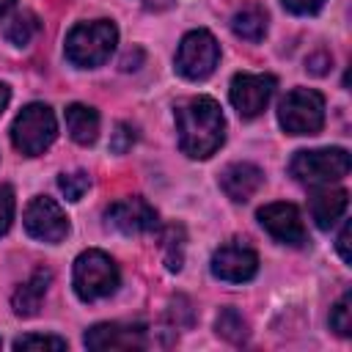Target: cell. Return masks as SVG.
<instances>
[{
    "mask_svg": "<svg viewBox=\"0 0 352 352\" xmlns=\"http://www.w3.org/2000/svg\"><path fill=\"white\" fill-rule=\"evenodd\" d=\"M184 228L182 226H168L162 234V261L168 267V272H179L184 264Z\"/></svg>",
    "mask_w": 352,
    "mask_h": 352,
    "instance_id": "ffe728a7",
    "label": "cell"
},
{
    "mask_svg": "<svg viewBox=\"0 0 352 352\" xmlns=\"http://www.w3.org/2000/svg\"><path fill=\"white\" fill-rule=\"evenodd\" d=\"M258 223L267 228V234L280 242V245H292V248H300L305 245V226H302V217H300V209L294 204H286V201H275V204H267L256 212Z\"/></svg>",
    "mask_w": 352,
    "mask_h": 352,
    "instance_id": "7c38bea8",
    "label": "cell"
},
{
    "mask_svg": "<svg viewBox=\"0 0 352 352\" xmlns=\"http://www.w3.org/2000/svg\"><path fill=\"white\" fill-rule=\"evenodd\" d=\"M231 30H234V36H239L245 41H261L267 33V11L258 3L242 6L231 16Z\"/></svg>",
    "mask_w": 352,
    "mask_h": 352,
    "instance_id": "ac0fdd59",
    "label": "cell"
},
{
    "mask_svg": "<svg viewBox=\"0 0 352 352\" xmlns=\"http://www.w3.org/2000/svg\"><path fill=\"white\" fill-rule=\"evenodd\" d=\"M330 63H333V58H330L327 52H316V55H311V58L305 60V69H308L311 74H324Z\"/></svg>",
    "mask_w": 352,
    "mask_h": 352,
    "instance_id": "83f0119b",
    "label": "cell"
},
{
    "mask_svg": "<svg viewBox=\"0 0 352 352\" xmlns=\"http://www.w3.org/2000/svg\"><path fill=\"white\" fill-rule=\"evenodd\" d=\"M140 60H143V50H140V47H135V52L129 50V52L121 58V69H124V72H132V69H138V63H140Z\"/></svg>",
    "mask_w": 352,
    "mask_h": 352,
    "instance_id": "f546056e",
    "label": "cell"
},
{
    "mask_svg": "<svg viewBox=\"0 0 352 352\" xmlns=\"http://www.w3.org/2000/svg\"><path fill=\"white\" fill-rule=\"evenodd\" d=\"M275 85H278V80L272 74H234L228 99L242 118H256L270 104Z\"/></svg>",
    "mask_w": 352,
    "mask_h": 352,
    "instance_id": "9c48e42d",
    "label": "cell"
},
{
    "mask_svg": "<svg viewBox=\"0 0 352 352\" xmlns=\"http://www.w3.org/2000/svg\"><path fill=\"white\" fill-rule=\"evenodd\" d=\"M74 292L82 302H94L102 297H110L118 283H121V272L116 267V261L102 253V250H82L74 258V275H72Z\"/></svg>",
    "mask_w": 352,
    "mask_h": 352,
    "instance_id": "5b68a950",
    "label": "cell"
},
{
    "mask_svg": "<svg viewBox=\"0 0 352 352\" xmlns=\"http://www.w3.org/2000/svg\"><path fill=\"white\" fill-rule=\"evenodd\" d=\"M118 44V28L110 19H94V22H77L63 41L66 60L80 69L102 66L110 52Z\"/></svg>",
    "mask_w": 352,
    "mask_h": 352,
    "instance_id": "7a4b0ae2",
    "label": "cell"
},
{
    "mask_svg": "<svg viewBox=\"0 0 352 352\" xmlns=\"http://www.w3.org/2000/svg\"><path fill=\"white\" fill-rule=\"evenodd\" d=\"M346 204H349L346 190H341V187H330V184L319 187V190L311 195V204H308V206H311V217H314L316 228L330 231V228L344 217Z\"/></svg>",
    "mask_w": 352,
    "mask_h": 352,
    "instance_id": "9a60e30c",
    "label": "cell"
},
{
    "mask_svg": "<svg viewBox=\"0 0 352 352\" xmlns=\"http://www.w3.org/2000/svg\"><path fill=\"white\" fill-rule=\"evenodd\" d=\"M14 6H16V0H0V19H6L14 11Z\"/></svg>",
    "mask_w": 352,
    "mask_h": 352,
    "instance_id": "d6a6232c",
    "label": "cell"
},
{
    "mask_svg": "<svg viewBox=\"0 0 352 352\" xmlns=\"http://www.w3.org/2000/svg\"><path fill=\"white\" fill-rule=\"evenodd\" d=\"M50 280H52V272L47 267H38L30 272V278L25 283L16 286V292L11 294V308L16 316H36L38 308H41V300L50 289Z\"/></svg>",
    "mask_w": 352,
    "mask_h": 352,
    "instance_id": "2e32d148",
    "label": "cell"
},
{
    "mask_svg": "<svg viewBox=\"0 0 352 352\" xmlns=\"http://www.w3.org/2000/svg\"><path fill=\"white\" fill-rule=\"evenodd\" d=\"M55 135H58V121L52 107L44 102H30L11 124V143L25 157L44 154L52 146Z\"/></svg>",
    "mask_w": 352,
    "mask_h": 352,
    "instance_id": "3957f363",
    "label": "cell"
},
{
    "mask_svg": "<svg viewBox=\"0 0 352 352\" xmlns=\"http://www.w3.org/2000/svg\"><path fill=\"white\" fill-rule=\"evenodd\" d=\"M85 346L94 352L104 349H143L146 346V327L126 324V322H99L85 330Z\"/></svg>",
    "mask_w": 352,
    "mask_h": 352,
    "instance_id": "4fadbf2b",
    "label": "cell"
},
{
    "mask_svg": "<svg viewBox=\"0 0 352 352\" xmlns=\"http://www.w3.org/2000/svg\"><path fill=\"white\" fill-rule=\"evenodd\" d=\"M217 60H220V44L209 30H204V28L190 30L179 41L176 72L184 80H206L217 69Z\"/></svg>",
    "mask_w": 352,
    "mask_h": 352,
    "instance_id": "52a82bcc",
    "label": "cell"
},
{
    "mask_svg": "<svg viewBox=\"0 0 352 352\" xmlns=\"http://www.w3.org/2000/svg\"><path fill=\"white\" fill-rule=\"evenodd\" d=\"M63 118H66V129H69L74 143H80V146L96 143V138H99V113L94 107L74 102V104L66 107Z\"/></svg>",
    "mask_w": 352,
    "mask_h": 352,
    "instance_id": "e0dca14e",
    "label": "cell"
},
{
    "mask_svg": "<svg viewBox=\"0 0 352 352\" xmlns=\"http://www.w3.org/2000/svg\"><path fill=\"white\" fill-rule=\"evenodd\" d=\"M36 33H38V16L30 14V11L16 14V16L8 22V28H6V38H8L14 47H28Z\"/></svg>",
    "mask_w": 352,
    "mask_h": 352,
    "instance_id": "44dd1931",
    "label": "cell"
},
{
    "mask_svg": "<svg viewBox=\"0 0 352 352\" xmlns=\"http://www.w3.org/2000/svg\"><path fill=\"white\" fill-rule=\"evenodd\" d=\"M352 168V160H349V151L346 148H302L292 157L289 162V173L300 182V184H308V187H324V184H333L338 179H344Z\"/></svg>",
    "mask_w": 352,
    "mask_h": 352,
    "instance_id": "277c9868",
    "label": "cell"
},
{
    "mask_svg": "<svg viewBox=\"0 0 352 352\" xmlns=\"http://www.w3.org/2000/svg\"><path fill=\"white\" fill-rule=\"evenodd\" d=\"M135 140H138V135H135V129L129 126V124H116V132H113V138H110V151H116V154H126L132 146H135Z\"/></svg>",
    "mask_w": 352,
    "mask_h": 352,
    "instance_id": "d4e9b609",
    "label": "cell"
},
{
    "mask_svg": "<svg viewBox=\"0 0 352 352\" xmlns=\"http://www.w3.org/2000/svg\"><path fill=\"white\" fill-rule=\"evenodd\" d=\"M14 220V190L8 184H0V236L11 228Z\"/></svg>",
    "mask_w": 352,
    "mask_h": 352,
    "instance_id": "484cf974",
    "label": "cell"
},
{
    "mask_svg": "<svg viewBox=\"0 0 352 352\" xmlns=\"http://www.w3.org/2000/svg\"><path fill=\"white\" fill-rule=\"evenodd\" d=\"M280 3L289 14H297V16H314L324 6V0H280Z\"/></svg>",
    "mask_w": 352,
    "mask_h": 352,
    "instance_id": "4316f807",
    "label": "cell"
},
{
    "mask_svg": "<svg viewBox=\"0 0 352 352\" xmlns=\"http://www.w3.org/2000/svg\"><path fill=\"white\" fill-rule=\"evenodd\" d=\"M330 330H336L344 338L352 333V294L349 292H344V297L333 305V311H330Z\"/></svg>",
    "mask_w": 352,
    "mask_h": 352,
    "instance_id": "cb8c5ba5",
    "label": "cell"
},
{
    "mask_svg": "<svg viewBox=\"0 0 352 352\" xmlns=\"http://www.w3.org/2000/svg\"><path fill=\"white\" fill-rule=\"evenodd\" d=\"M22 223H25V231H28L33 239L50 242V245L63 242L66 234H69V217H66V212L60 209L58 201H52V198H47V195H36V198L28 204Z\"/></svg>",
    "mask_w": 352,
    "mask_h": 352,
    "instance_id": "ba28073f",
    "label": "cell"
},
{
    "mask_svg": "<svg viewBox=\"0 0 352 352\" xmlns=\"http://www.w3.org/2000/svg\"><path fill=\"white\" fill-rule=\"evenodd\" d=\"M14 349L16 352H28V349H52V352H60L66 349V341L58 338V336H47V333H28V336H19L14 338Z\"/></svg>",
    "mask_w": 352,
    "mask_h": 352,
    "instance_id": "603a6c76",
    "label": "cell"
},
{
    "mask_svg": "<svg viewBox=\"0 0 352 352\" xmlns=\"http://www.w3.org/2000/svg\"><path fill=\"white\" fill-rule=\"evenodd\" d=\"M104 217H107V226H113L116 231H121V234H126V236L151 234V231H157V226H160L157 209H154L146 198H140V195L116 201V204L104 212Z\"/></svg>",
    "mask_w": 352,
    "mask_h": 352,
    "instance_id": "8fae6325",
    "label": "cell"
},
{
    "mask_svg": "<svg viewBox=\"0 0 352 352\" xmlns=\"http://www.w3.org/2000/svg\"><path fill=\"white\" fill-rule=\"evenodd\" d=\"M336 248H338L341 261H344V264H349V261H352V253H349V223H344V226H341V234H338Z\"/></svg>",
    "mask_w": 352,
    "mask_h": 352,
    "instance_id": "f1b7e54d",
    "label": "cell"
},
{
    "mask_svg": "<svg viewBox=\"0 0 352 352\" xmlns=\"http://www.w3.org/2000/svg\"><path fill=\"white\" fill-rule=\"evenodd\" d=\"M140 3H143V8H148V11H165V8L173 6V0H140Z\"/></svg>",
    "mask_w": 352,
    "mask_h": 352,
    "instance_id": "4dcf8cb0",
    "label": "cell"
},
{
    "mask_svg": "<svg viewBox=\"0 0 352 352\" xmlns=\"http://www.w3.org/2000/svg\"><path fill=\"white\" fill-rule=\"evenodd\" d=\"M91 187V176L85 170H74V173H60L58 176V190L66 195V201H80Z\"/></svg>",
    "mask_w": 352,
    "mask_h": 352,
    "instance_id": "7402d4cb",
    "label": "cell"
},
{
    "mask_svg": "<svg viewBox=\"0 0 352 352\" xmlns=\"http://www.w3.org/2000/svg\"><path fill=\"white\" fill-rule=\"evenodd\" d=\"M278 124L289 135H316L324 126V96L314 88H294L278 104Z\"/></svg>",
    "mask_w": 352,
    "mask_h": 352,
    "instance_id": "8992f818",
    "label": "cell"
},
{
    "mask_svg": "<svg viewBox=\"0 0 352 352\" xmlns=\"http://www.w3.org/2000/svg\"><path fill=\"white\" fill-rule=\"evenodd\" d=\"M261 184H264V170L253 162H231L220 173V190L236 204L250 201L261 190Z\"/></svg>",
    "mask_w": 352,
    "mask_h": 352,
    "instance_id": "5bb4252c",
    "label": "cell"
},
{
    "mask_svg": "<svg viewBox=\"0 0 352 352\" xmlns=\"http://www.w3.org/2000/svg\"><path fill=\"white\" fill-rule=\"evenodd\" d=\"M179 148L192 160H209L226 140V118L212 96H190L173 107Z\"/></svg>",
    "mask_w": 352,
    "mask_h": 352,
    "instance_id": "6da1fadb",
    "label": "cell"
},
{
    "mask_svg": "<svg viewBox=\"0 0 352 352\" xmlns=\"http://www.w3.org/2000/svg\"><path fill=\"white\" fill-rule=\"evenodd\" d=\"M8 99H11V88H8V82H0V116L8 107Z\"/></svg>",
    "mask_w": 352,
    "mask_h": 352,
    "instance_id": "1f68e13d",
    "label": "cell"
},
{
    "mask_svg": "<svg viewBox=\"0 0 352 352\" xmlns=\"http://www.w3.org/2000/svg\"><path fill=\"white\" fill-rule=\"evenodd\" d=\"M214 330H217L220 338H226L231 344H245L248 336H250L248 322H245V316L236 308H223L217 314V319H214Z\"/></svg>",
    "mask_w": 352,
    "mask_h": 352,
    "instance_id": "d6986e66",
    "label": "cell"
},
{
    "mask_svg": "<svg viewBox=\"0 0 352 352\" xmlns=\"http://www.w3.org/2000/svg\"><path fill=\"white\" fill-rule=\"evenodd\" d=\"M209 270H212L214 278H220L226 283H245V280L256 278V272H258V256H256V250L250 245H245L239 239H231V242L220 245L212 253Z\"/></svg>",
    "mask_w": 352,
    "mask_h": 352,
    "instance_id": "30bf717a",
    "label": "cell"
}]
</instances>
